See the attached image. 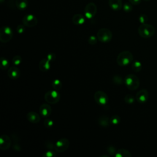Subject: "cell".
I'll return each mask as SVG.
<instances>
[{"label":"cell","instance_id":"obj_7","mask_svg":"<svg viewBox=\"0 0 157 157\" xmlns=\"http://www.w3.org/2000/svg\"><path fill=\"white\" fill-rule=\"evenodd\" d=\"M94 99L96 103L101 105H106L109 101V97L107 94L102 91H97L94 94Z\"/></svg>","mask_w":157,"mask_h":157},{"label":"cell","instance_id":"obj_22","mask_svg":"<svg viewBox=\"0 0 157 157\" xmlns=\"http://www.w3.org/2000/svg\"><path fill=\"white\" fill-rule=\"evenodd\" d=\"M131 67H132V69L136 72H139L141 71L142 68V63L138 61V60H136V61H134L132 63V64H131Z\"/></svg>","mask_w":157,"mask_h":157},{"label":"cell","instance_id":"obj_41","mask_svg":"<svg viewBox=\"0 0 157 157\" xmlns=\"http://www.w3.org/2000/svg\"><path fill=\"white\" fill-rule=\"evenodd\" d=\"M0 1H1V3H2L4 1V0H0Z\"/></svg>","mask_w":157,"mask_h":157},{"label":"cell","instance_id":"obj_26","mask_svg":"<svg viewBox=\"0 0 157 157\" xmlns=\"http://www.w3.org/2000/svg\"><path fill=\"white\" fill-rule=\"evenodd\" d=\"M112 81L114 83V84L118 85H121L123 83H124V80L119 75H113V77L112 78Z\"/></svg>","mask_w":157,"mask_h":157},{"label":"cell","instance_id":"obj_21","mask_svg":"<svg viewBox=\"0 0 157 157\" xmlns=\"http://www.w3.org/2000/svg\"><path fill=\"white\" fill-rule=\"evenodd\" d=\"M15 4L16 7L21 10H25L28 5V0H15Z\"/></svg>","mask_w":157,"mask_h":157},{"label":"cell","instance_id":"obj_19","mask_svg":"<svg viewBox=\"0 0 157 157\" xmlns=\"http://www.w3.org/2000/svg\"><path fill=\"white\" fill-rule=\"evenodd\" d=\"M85 17L80 13L75 14L72 18V21L75 25H82L85 23Z\"/></svg>","mask_w":157,"mask_h":157},{"label":"cell","instance_id":"obj_14","mask_svg":"<svg viewBox=\"0 0 157 157\" xmlns=\"http://www.w3.org/2000/svg\"><path fill=\"white\" fill-rule=\"evenodd\" d=\"M8 77L12 80H17L20 76V70L15 66H12L7 71Z\"/></svg>","mask_w":157,"mask_h":157},{"label":"cell","instance_id":"obj_2","mask_svg":"<svg viewBox=\"0 0 157 157\" xmlns=\"http://www.w3.org/2000/svg\"><path fill=\"white\" fill-rule=\"evenodd\" d=\"M155 33V27L148 23H142L138 28V33L143 38H150Z\"/></svg>","mask_w":157,"mask_h":157},{"label":"cell","instance_id":"obj_24","mask_svg":"<svg viewBox=\"0 0 157 157\" xmlns=\"http://www.w3.org/2000/svg\"><path fill=\"white\" fill-rule=\"evenodd\" d=\"M0 61H1V67L2 70H5L9 67V63L8 59L5 57H1L0 58Z\"/></svg>","mask_w":157,"mask_h":157},{"label":"cell","instance_id":"obj_36","mask_svg":"<svg viewBox=\"0 0 157 157\" xmlns=\"http://www.w3.org/2000/svg\"><path fill=\"white\" fill-rule=\"evenodd\" d=\"M25 26H26L24 25L23 24V25H18L17 27V29H16L17 32L20 34H23L25 31Z\"/></svg>","mask_w":157,"mask_h":157},{"label":"cell","instance_id":"obj_5","mask_svg":"<svg viewBox=\"0 0 157 157\" xmlns=\"http://www.w3.org/2000/svg\"><path fill=\"white\" fill-rule=\"evenodd\" d=\"M13 37V31L8 26H2L0 29V41L2 43L9 42Z\"/></svg>","mask_w":157,"mask_h":157},{"label":"cell","instance_id":"obj_13","mask_svg":"<svg viewBox=\"0 0 157 157\" xmlns=\"http://www.w3.org/2000/svg\"><path fill=\"white\" fill-rule=\"evenodd\" d=\"M39 113L44 118L49 117L52 113V108L49 104L44 103L39 107Z\"/></svg>","mask_w":157,"mask_h":157},{"label":"cell","instance_id":"obj_27","mask_svg":"<svg viewBox=\"0 0 157 157\" xmlns=\"http://www.w3.org/2000/svg\"><path fill=\"white\" fill-rule=\"evenodd\" d=\"M124 102H125L126 104H133V103L134 102L135 98H134L132 94H126V95L124 96Z\"/></svg>","mask_w":157,"mask_h":157},{"label":"cell","instance_id":"obj_16","mask_svg":"<svg viewBox=\"0 0 157 157\" xmlns=\"http://www.w3.org/2000/svg\"><path fill=\"white\" fill-rule=\"evenodd\" d=\"M109 5L111 9L118 11L123 7V3L121 0H109Z\"/></svg>","mask_w":157,"mask_h":157},{"label":"cell","instance_id":"obj_38","mask_svg":"<svg viewBox=\"0 0 157 157\" xmlns=\"http://www.w3.org/2000/svg\"><path fill=\"white\" fill-rule=\"evenodd\" d=\"M13 150H15L16 151H20L21 150L20 145L19 144H18L17 143L14 144V145H13Z\"/></svg>","mask_w":157,"mask_h":157},{"label":"cell","instance_id":"obj_31","mask_svg":"<svg viewBox=\"0 0 157 157\" xmlns=\"http://www.w3.org/2000/svg\"><path fill=\"white\" fill-rule=\"evenodd\" d=\"M56 156V153L51 150L44 152L42 155V157H55Z\"/></svg>","mask_w":157,"mask_h":157},{"label":"cell","instance_id":"obj_15","mask_svg":"<svg viewBox=\"0 0 157 157\" xmlns=\"http://www.w3.org/2000/svg\"><path fill=\"white\" fill-rule=\"evenodd\" d=\"M26 118L27 120L32 123H37L40 120V117L39 115L36 112L33 111L29 112L26 115Z\"/></svg>","mask_w":157,"mask_h":157},{"label":"cell","instance_id":"obj_29","mask_svg":"<svg viewBox=\"0 0 157 157\" xmlns=\"http://www.w3.org/2000/svg\"><path fill=\"white\" fill-rule=\"evenodd\" d=\"M21 61H22V58H21V56L20 55H15L12 58V63L15 66L20 65Z\"/></svg>","mask_w":157,"mask_h":157},{"label":"cell","instance_id":"obj_20","mask_svg":"<svg viewBox=\"0 0 157 157\" xmlns=\"http://www.w3.org/2000/svg\"><path fill=\"white\" fill-rule=\"evenodd\" d=\"M115 157H131V153L128 150L124 148H120L117 150L115 154Z\"/></svg>","mask_w":157,"mask_h":157},{"label":"cell","instance_id":"obj_10","mask_svg":"<svg viewBox=\"0 0 157 157\" xmlns=\"http://www.w3.org/2000/svg\"><path fill=\"white\" fill-rule=\"evenodd\" d=\"M22 22L23 24L27 27H34L37 24L38 20L35 15L33 14H27L23 17Z\"/></svg>","mask_w":157,"mask_h":157},{"label":"cell","instance_id":"obj_39","mask_svg":"<svg viewBox=\"0 0 157 157\" xmlns=\"http://www.w3.org/2000/svg\"><path fill=\"white\" fill-rule=\"evenodd\" d=\"M129 1L133 5H138L140 3L141 0H129Z\"/></svg>","mask_w":157,"mask_h":157},{"label":"cell","instance_id":"obj_37","mask_svg":"<svg viewBox=\"0 0 157 157\" xmlns=\"http://www.w3.org/2000/svg\"><path fill=\"white\" fill-rule=\"evenodd\" d=\"M46 58L50 61V62H52L53 61L55 60L56 59V55L54 53H49L47 54V56H46Z\"/></svg>","mask_w":157,"mask_h":157},{"label":"cell","instance_id":"obj_17","mask_svg":"<svg viewBox=\"0 0 157 157\" xmlns=\"http://www.w3.org/2000/svg\"><path fill=\"white\" fill-rule=\"evenodd\" d=\"M39 68L42 72H46L50 68V61L46 58L42 59L39 63Z\"/></svg>","mask_w":157,"mask_h":157},{"label":"cell","instance_id":"obj_1","mask_svg":"<svg viewBox=\"0 0 157 157\" xmlns=\"http://www.w3.org/2000/svg\"><path fill=\"white\" fill-rule=\"evenodd\" d=\"M133 60V55L128 50H124L120 52L117 57V63L120 66H126L132 63Z\"/></svg>","mask_w":157,"mask_h":157},{"label":"cell","instance_id":"obj_12","mask_svg":"<svg viewBox=\"0 0 157 157\" xmlns=\"http://www.w3.org/2000/svg\"><path fill=\"white\" fill-rule=\"evenodd\" d=\"M11 145V139L9 136L2 134L0 137V148L2 150L9 149Z\"/></svg>","mask_w":157,"mask_h":157},{"label":"cell","instance_id":"obj_11","mask_svg":"<svg viewBox=\"0 0 157 157\" xmlns=\"http://www.w3.org/2000/svg\"><path fill=\"white\" fill-rule=\"evenodd\" d=\"M149 98L148 91L146 89L140 90L136 95V99L140 104L145 103Z\"/></svg>","mask_w":157,"mask_h":157},{"label":"cell","instance_id":"obj_6","mask_svg":"<svg viewBox=\"0 0 157 157\" xmlns=\"http://www.w3.org/2000/svg\"><path fill=\"white\" fill-rule=\"evenodd\" d=\"M44 99L48 104H56L60 99V94L58 90H53L48 91L44 94Z\"/></svg>","mask_w":157,"mask_h":157},{"label":"cell","instance_id":"obj_40","mask_svg":"<svg viewBox=\"0 0 157 157\" xmlns=\"http://www.w3.org/2000/svg\"><path fill=\"white\" fill-rule=\"evenodd\" d=\"M101 156V157H102V156H106V157H109V156H108V155H102V156Z\"/></svg>","mask_w":157,"mask_h":157},{"label":"cell","instance_id":"obj_25","mask_svg":"<svg viewBox=\"0 0 157 157\" xmlns=\"http://www.w3.org/2000/svg\"><path fill=\"white\" fill-rule=\"evenodd\" d=\"M120 121H121L120 117L118 115H113L110 118V124H112L113 125L118 124L120 123Z\"/></svg>","mask_w":157,"mask_h":157},{"label":"cell","instance_id":"obj_28","mask_svg":"<svg viewBox=\"0 0 157 157\" xmlns=\"http://www.w3.org/2000/svg\"><path fill=\"white\" fill-rule=\"evenodd\" d=\"M53 124H54V122L52 119H50L48 117L45 118V120L44 121V125L45 128H51L52 127H53Z\"/></svg>","mask_w":157,"mask_h":157},{"label":"cell","instance_id":"obj_8","mask_svg":"<svg viewBox=\"0 0 157 157\" xmlns=\"http://www.w3.org/2000/svg\"><path fill=\"white\" fill-rule=\"evenodd\" d=\"M97 12V7L93 2L87 4L84 9L85 17L88 19L93 18Z\"/></svg>","mask_w":157,"mask_h":157},{"label":"cell","instance_id":"obj_33","mask_svg":"<svg viewBox=\"0 0 157 157\" xmlns=\"http://www.w3.org/2000/svg\"><path fill=\"white\" fill-rule=\"evenodd\" d=\"M107 153H109L110 155H115L117 150H116V148L115 147H113V145H109L107 147V149H106Z\"/></svg>","mask_w":157,"mask_h":157},{"label":"cell","instance_id":"obj_42","mask_svg":"<svg viewBox=\"0 0 157 157\" xmlns=\"http://www.w3.org/2000/svg\"><path fill=\"white\" fill-rule=\"evenodd\" d=\"M144 1H149L150 0H144Z\"/></svg>","mask_w":157,"mask_h":157},{"label":"cell","instance_id":"obj_3","mask_svg":"<svg viewBox=\"0 0 157 157\" xmlns=\"http://www.w3.org/2000/svg\"><path fill=\"white\" fill-rule=\"evenodd\" d=\"M124 83L129 90H136L140 85V80L136 75L129 74L124 78Z\"/></svg>","mask_w":157,"mask_h":157},{"label":"cell","instance_id":"obj_35","mask_svg":"<svg viewBox=\"0 0 157 157\" xmlns=\"http://www.w3.org/2000/svg\"><path fill=\"white\" fill-rule=\"evenodd\" d=\"M45 145L46 147V148L48 150H53L54 149L55 150V143H53V142L52 141H48V142H46L45 144Z\"/></svg>","mask_w":157,"mask_h":157},{"label":"cell","instance_id":"obj_23","mask_svg":"<svg viewBox=\"0 0 157 157\" xmlns=\"http://www.w3.org/2000/svg\"><path fill=\"white\" fill-rule=\"evenodd\" d=\"M52 86L54 90H59L62 88V82L58 78H55L52 81Z\"/></svg>","mask_w":157,"mask_h":157},{"label":"cell","instance_id":"obj_32","mask_svg":"<svg viewBox=\"0 0 157 157\" xmlns=\"http://www.w3.org/2000/svg\"><path fill=\"white\" fill-rule=\"evenodd\" d=\"M98 37L97 36H90L88 39V42L90 44V45H94L96 44L97 41H98Z\"/></svg>","mask_w":157,"mask_h":157},{"label":"cell","instance_id":"obj_30","mask_svg":"<svg viewBox=\"0 0 157 157\" xmlns=\"http://www.w3.org/2000/svg\"><path fill=\"white\" fill-rule=\"evenodd\" d=\"M123 10L125 12H130L132 10V6L131 2H125L123 5Z\"/></svg>","mask_w":157,"mask_h":157},{"label":"cell","instance_id":"obj_4","mask_svg":"<svg viewBox=\"0 0 157 157\" xmlns=\"http://www.w3.org/2000/svg\"><path fill=\"white\" fill-rule=\"evenodd\" d=\"M96 36L99 41L102 43H107L110 42L112 38V33L111 31L105 28L99 29L96 34Z\"/></svg>","mask_w":157,"mask_h":157},{"label":"cell","instance_id":"obj_9","mask_svg":"<svg viewBox=\"0 0 157 157\" xmlns=\"http://www.w3.org/2000/svg\"><path fill=\"white\" fill-rule=\"evenodd\" d=\"M69 146V140L66 138H61L55 142V150L56 152L62 153L65 151Z\"/></svg>","mask_w":157,"mask_h":157},{"label":"cell","instance_id":"obj_34","mask_svg":"<svg viewBox=\"0 0 157 157\" xmlns=\"http://www.w3.org/2000/svg\"><path fill=\"white\" fill-rule=\"evenodd\" d=\"M148 20V17L145 15V14H142L139 17V22L142 24V23H146Z\"/></svg>","mask_w":157,"mask_h":157},{"label":"cell","instance_id":"obj_18","mask_svg":"<svg viewBox=\"0 0 157 157\" xmlns=\"http://www.w3.org/2000/svg\"><path fill=\"white\" fill-rule=\"evenodd\" d=\"M98 123L101 126L104 128H107L108 126H109L110 124V118L108 116L105 115H101L98 118Z\"/></svg>","mask_w":157,"mask_h":157}]
</instances>
